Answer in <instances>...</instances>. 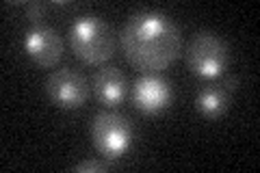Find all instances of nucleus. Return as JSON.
<instances>
[{
    "label": "nucleus",
    "instance_id": "f8f14e48",
    "mask_svg": "<svg viewBox=\"0 0 260 173\" xmlns=\"http://www.w3.org/2000/svg\"><path fill=\"white\" fill-rule=\"evenodd\" d=\"M221 87L225 89V91H237V89H239V76H232V74H230V76H225Z\"/></svg>",
    "mask_w": 260,
    "mask_h": 173
},
{
    "label": "nucleus",
    "instance_id": "9d476101",
    "mask_svg": "<svg viewBox=\"0 0 260 173\" xmlns=\"http://www.w3.org/2000/svg\"><path fill=\"white\" fill-rule=\"evenodd\" d=\"M44 13H46V5L44 3H26L24 5V15H26V20L35 22V24H42Z\"/></svg>",
    "mask_w": 260,
    "mask_h": 173
},
{
    "label": "nucleus",
    "instance_id": "20e7f679",
    "mask_svg": "<svg viewBox=\"0 0 260 173\" xmlns=\"http://www.w3.org/2000/svg\"><path fill=\"white\" fill-rule=\"evenodd\" d=\"M230 61V52L228 46L223 44L221 37H217L215 32L202 30L198 32L189 48H186V63L189 70L200 78H217L221 76Z\"/></svg>",
    "mask_w": 260,
    "mask_h": 173
},
{
    "label": "nucleus",
    "instance_id": "0eeeda50",
    "mask_svg": "<svg viewBox=\"0 0 260 173\" xmlns=\"http://www.w3.org/2000/svg\"><path fill=\"white\" fill-rule=\"evenodd\" d=\"M172 85L158 74H145L133 87V104L145 115H156L172 104Z\"/></svg>",
    "mask_w": 260,
    "mask_h": 173
},
{
    "label": "nucleus",
    "instance_id": "1a4fd4ad",
    "mask_svg": "<svg viewBox=\"0 0 260 173\" xmlns=\"http://www.w3.org/2000/svg\"><path fill=\"white\" fill-rule=\"evenodd\" d=\"M228 102H230V95L223 87H206L198 93V111L204 115L208 119H215V117H221L228 109Z\"/></svg>",
    "mask_w": 260,
    "mask_h": 173
},
{
    "label": "nucleus",
    "instance_id": "9b49d317",
    "mask_svg": "<svg viewBox=\"0 0 260 173\" xmlns=\"http://www.w3.org/2000/svg\"><path fill=\"white\" fill-rule=\"evenodd\" d=\"M107 169H109V162H102V160H83L74 167V171H80V173H85V171H107Z\"/></svg>",
    "mask_w": 260,
    "mask_h": 173
},
{
    "label": "nucleus",
    "instance_id": "7ed1b4c3",
    "mask_svg": "<svg viewBox=\"0 0 260 173\" xmlns=\"http://www.w3.org/2000/svg\"><path fill=\"white\" fill-rule=\"evenodd\" d=\"M91 141L104 158H119L133 145V123L117 111H102L91 121Z\"/></svg>",
    "mask_w": 260,
    "mask_h": 173
},
{
    "label": "nucleus",
    "instance_id": "423d86ee",
    "mask_svg": "<svg viewBox=\"0 0 260 173\" xmlns=\"http://www.w3.org/2000/svg\"><path fill=\"white\" fill-rule=\"evenodd\" d=\"M24 50L42 67H54L63 59V39L48 24H32L24 37Z\"/></svg>",
    "mask_w": 260,
    "mask_h": 173
},
{
    "label": "nucleus",
    "instance_id": "6e6552de",
    "mask_svg": "<svg viewBox=\"0 0 260 173\" xmlns=\"http://www.w3.org/2000/svg\"><path fill=\"white\" fill-rule=\"evenodd\" d=\"M93 91L102 104L115 109L128 95V78L121 70L113 67V65H104L93 76Z\"/></svg>",
    "mask_w": 260,
    "mask_h": 173
},
{
    "label": "nucleus",
    "instance_id": "f03ea898",
    "mask_svg": "<svg viewBox=\"0 0 260 173\" xmlns=\"http://www.w3.org/2000/svg\"><path fill=\"white\" fill-rule=\"evenodd\" d=\"M72 50L89 65L107 63L117 48V35L113 26L100 15H83L70 28Z\"/></svg>",
    "mask_w": 260,
    "mask_h": 173
},
{
    "label": "nucleus",
    "instance_id": "39448f33",
    "mask_svg": "<svg viewBox=\"0 0 260 173\" xmlns=\"http://www.w3.org/2000/svg\"><path fill=\"white\" fill-rule=\"evenodd\" d=\"M46 93L59 109L74 111L85 106L89 97V82L74 67L54 70L46 80Z\"/></svg>",
    "mask_w": 260,
    "mask_h": 173
},
{
    "label": "nucleus",
    "instance_id": "f257e3e1",
    "mask_svg": "<svg viewBox=\"0 0 260 173\" xmlns=\"http://www.w3.org/2000/svg\"><path fill=\"white\" fill-rule=\"evenodd\" d=\"M126 61L143 74H158L169 67L182 50L178 26L158 11H137L119 35Z\"/></svg>",
    "mask_w": 260,
    "mask_h": 173
}]
</instances>
